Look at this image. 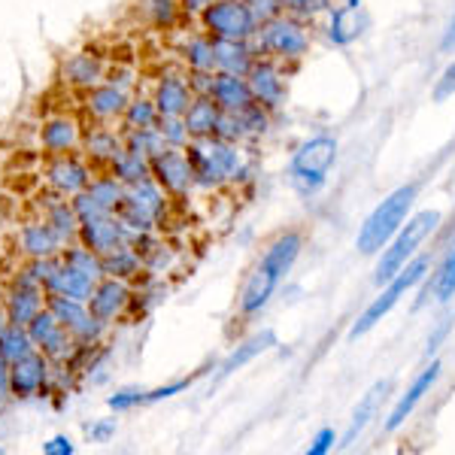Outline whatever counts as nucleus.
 Listing matches in <instances>:
<instances>
[{
	"label": "nucleus",
	"instance_id": "nucleus-28",
	"mask_svg": "<svg viewBox=\"0 0 455 455\" xmlns=\"http://www.w3.org/2000/svg\"><path fill=\"white\" fill-rule=\"evenodd\" d=\"M88 113L94 119H116V116H124V107H128V92L113 83L107 85H94L92 94H88Z\"/></svg>",
	"mask_w": 455,
	"mask_h": 455
},
{
	"label": "nucleus",
	"instance_id": "nucleus-20",
	"mask_svg": "<svg viewBox=\"0 0 455 455\" xmlns=\"http://www.w3.org/2000/svg\"><path fill=\"white\" fill-rule=\"evenodd\" d=\"M388 388H392V379H379V383H373L368 392L362 395V401L355 403V410H352L349 416V425H347V435H343V446L355 443V437L362 435L368 425L379 416V407H383Z\"/></svg>",
	"mask_w": 455,
	"mask_h": 455
},
{
	"label": "nucleus",
	"instance_id": "nucleus-56",
	"mask_svg": "<svg viewBox=\"0 0 455 455\" xmlns=\"http://www.w3.org/2000/svg\"><path fill=\"white\" fill-rule=\"evenodd\" d=\"M180 4H182V10H186V12H204L212 0H180Z\"/></svg>",
	"mask_w": 455,
	"mask_h": 455
},
{
	"label": "nucleus",
	"instance_id": "nucleus-15",
	"mask_svg": "<svg viewBox=\"0 0 455 455\" xmlns=\"http://www.w3.org/2000/svg\"><path fill=\"white\" fill-rule=\"evenodd\" d=\"M368 28V12L362 0H337L331 4V19H328V40L334 46H349Z\"/></svg>",
	"mask_w": 455,
	"mask_h": 455
},
{
	"label": "nucleus",
	"instance_id": "nucleus-52",
	"mask_svg": "<svg viewBox=\"0 0 455 455\" xmlns=\"http://www.w3.org/2000/svg\"><path fill=\"white\" fill-rule=\"evenodd\" d=\"M43 452H46V455H70L73 452V440L64 437V435L61 437H52L46 446H43Z\"/></svg>",
	"mask_w": 455,
	"mask_h": 455
},
{
	"label": "nucleus",
	"instance_id": "nucleus-41",
	"mask_svg": "<svg viewBox=\"0 0 455 455\" xmlns=\"http://www.w3.org/2000/svg\"><path fill=\"white\" fill-rule=\"evenodd\" d=\"M161 119L156 100H146V98H137V100H128L124 107V124L128 128H156Z\"/></svg>",
	"mask_w": 455,
	"mask_h": 455
},
{
	"label": "nucleus",
	"instance_id": "nucleus-25",
	"mask_svg": "<svg viewBox=\"0 0 455 455\" xmlns=\"http://www.w3.org/2000/svg\"><path fill=\"white\" fill-rule=\"evenodd\" d=\"M219 116H222V109H219V104L210 98V94H195L192 104L186 109V116H182V122H186V128H188V137H192V140L212 137L216 134Z\"/></svg>",
	"mask_w": 455,
	"mask_h": 455
},
{
	"label": "nucleus",
	"instance_id": "nucleus-34",
	"mask_svg": "<svg viewBox=\"0 0 455 455\" xmlns=\"http://www.w3.org/2000/svg\"><path fill=\"white\" fill-rule=\"evenodd\" d=\"M122 149H124V137H116L113 131H107V128H98L85 137V152L92 156V161L113 164V161L122 156Z\"/></svg>",
	"mask_w": 455,
	"mask_h": 455
},
{
	"label": "nucleus",
	"instance_id": "nucleus-26",
	"mask_svg": "<svg viewBox=\"0 0 455 455\" xmlns=\"http://www.w3.org/2000/svg\"><path fill=\"white\" fill-rule=\"evenodd\" d=\"M274 347H276V334L270 331V328H264V331L252 334L249 340L240 343V347L222 362V368H219V379H225V377H231V373L243 371L249 362H255L261 352H267V349H274Z\"/></svg>",
	"mask_w": 455,
	"mask_h": 455
},
{
	"label": "nucleus",
	"instance_id": "nucleus-7",
	"mask_svg": "<svg viewBox=\"0 0 455 455\" xmlns=\"http://www.w3.org/2000/svg\"><path fill=\"white\" fill-rule=\"evenodd\" d=\"M164 212H167V192L156 180H143L137 186H128L116 216L122 219V225L131 234H146V231H156L158 222L164 219Z\"/></svg>",
	"mask_w": 455,
	"mask_h": 455
},
{
	"label": "nucleus",
	"instance_id": "nucleus-3",
	"mask_svg": "<svg viewBox=\"0 0 455 455\" xmlns=\"http://www.w3.org/2000/svg\"><path fill=\"white\" fill-rule=\"evenodd\" d=\"M443 216L440 210H419V212H410L407 222L398 228L392 240L386 243V249L379 252L377 259V270H373V280L379 285L392 280L401 267H407L410 261L416 259V252L422 249L425 240H431V234L437 231Z\"/></svg>",
	"mask_w": 455,
	"mask_h": 455
},
{
	"label": "nucleus",
	"instance_id": "nucleus-19",
	"mask_svg": "<svg viewBox=\"0 0 455 455\" xmlns=\"http://www.w3.org/2000/svg\"><path fill=\"white\" fill-rule=\"evenodd\" d=\"M210 98L216 100L222 113H243L255 104L252 85H249L246 76H237V73H216Z\"/></svg>",
	"mask_w": 455,
	"mask_h": 455
},
{
	"label": "nucleus",
	"instance_id": "nucleus-36",
	"mask_svg": "<svg viewBox=\"0 0 455 455\" xmlns=\"http://www.w3.org/2000/svg\"><path fill=\"white\" fill-rule=\"evenodd\" d=\"M124 149L137 152V156H158L161 149H167L164 137H161L158 124L156 128H128V134H124Z\"/></svg>",
	"mask_w": 455,
	"mask_h": 455
},
{
	"label": "nucleus",
	"instance_id": "nucleus-23",
	"mask_svg": "<svg viewBox=\"0 0 455 455\" xmlns=\"http://www.w3.org/2000/svg\"><path fill=\"white\" fill-rule=\"evenodd\" d=\"M94 285L98 280H92L88 274H83L79 267H73L61 259V264L55 267V274L49 276L46 285L43 289L49 291V295H64V298H76V300H88L94 291Z\"/></svg>",
	"mask_w": 455,
	"mask_h": 455
},
{
	"label": "nucleus",
	"instance_id": "nucleus-21",
	"mask_svg": "<svg viewBox=\"0 0 455 455\" xmlns=\"http://www.w3.org/2000/svg\"><path fill=\"white\" fill-rule=\"evenodd\" d=\"M276 289H280V280L267 274L261 264H255L243 283V291H240V315H259L276 295Z\"/></svg>",
	"mask_w": 455,
	"mask_h": 455
},
{
	"label": "nucleus",
	"instance_id": "nucleus-32",
	"mask_svg": "<svg viewBox=\"0 0 455 455\" xmlns=\"http://www.w3.org/2000/svg\"><path fill=\"white\" fill-rule=\"evenodd\" d=\"M43 146L55 156L61 152H70L73 146L79 143V131H76V122L73 119H52L49 124H43V134H40Z\"/></svg>",
	"mask_w": 455,
	"mask_h": 455
},
{
	"label": "nucleus",
	"instance_id": "nucleus-31",
	"mask_svg": "<svg viewBox=\"0 0 455 455\" xmlns=\"http://www.w3.org/2000/svg\"><path fill=\"white\" fill-rule=\"evenodd\" d=\"M64 76H68L70 85L94 88V85H100V79H104V64H100L94 55L79 52L64 64Z\"/></svg>",
	"mask_w": 455,
	"mask_h": 455
},
{
	"label": "nucleus",
	"instance_id": "nucleus-8",
	"mask_svg": "<svg viewBox=\"0 0 455 455\" xmlns=\"http://www.w3.org/2000/svg\"><path fill=\"white\" fill-rule=\"evenodd\" d=\"M201 16L207 34L219 40H252L261 28L246 0H212Z\"/></svg>",
	"mask_w": 455,
	"mask_h": 455
},
{
	"label": "nucleus",
	"instance_id": "nucleus-38",
	"mask_svg": "<svg viewBox=\"0 0 455 455\" xmlns=\"http://www.w3.org/2000/svg\"><path fill=\"white\" fill-rule=\"evenodd\" d=\"M182 58L188 61L192 70H207L216 73V49H212V36H192L182 49Z\"/></svg>",
	"mask_w": 455,
	"mask_h": 455
},
{
	"label": "nucleus",
	"instance_id": "nucleus-11",
	"mask_svg": "<svg viewBox=\"0 0 455 455\" xmlns=\"http://www.w3.org/2000/svg\"><path fill=\"white\" fill-rule=\"evenodd\" d=\"M149 167H152V180L164 188L167 195H188V188L195 186V171H192V161H188L186 149H161L158 156L149 158Z\"/></svg>",
	"mask_w": 455,
	"mask_h": 455
},
{
	"label": "nucleus",
	"instance_id": "nucleus-50",
	"mask_svg": "<svg viewBox=\"0 0 455 455\" xmlns=\"http://www.w3.org/2000/svg\"><path fill=\"white\" fill-rule=\"evenodd\" d=\"M246 4L252 6V12H255V19H259V21H267V19L285 12L283 0H246Z\"/></svg>",
	"mask_w": 455,
	"mask_h": 455
},
{
	"label": "nucleus",
	"instance_id": "nucleus-16",
	"mask_svg": "<svg viewBox=\"0 0 455 455\" xmlns=\"http://www.w3.org/2000/svg\"><path fill=\"white\" fill-rule=\"evenodd\" d=\"M49 379V358L40 355V352H31V355L19 358V362L10 364V388L16 398H34V395L43 392Z\"/></svg>",
	"mask_w": 455,
	"mask_h": 455
},
{
	"label": "nucleus",
	"instance_id": "nucleus-45",
	"mask_svg": "<svg viewBox=\"0 0 455 455\" xmlns=\"http://www.w3.org/2000/svg\"><path fill=\"white\" fill-rule=\"evenodd\" d=\"M283 6L285 12H291L298 19H315L331 10V0H283Z\"/></svg>",
	"mask_w": 455,
	"mask_h": 455
},
{
	"label": "nucleus",
	"instance_id": "nucleus-33",
	"mask_svg": "<svg viewBox=\"0 0 455 455\" xmlns=\"http://www.w3.org/2000/svg\"><path fill=\"white\" fill-rule=\"evenodd\" d=\"M146 267L140 252L134 246H122L116 252L104 255V276H116V280H134Z\"/></svg>",
	"mask_w": 455,
	"mask_h": 455
},
{
	"label": "nucleus",
	"instance_id": "nucleus-43",
	"mask_svg": "<svg viewBox=\"0 0 455 455\" xmlns=\"http://www.w3.org/2000/svg\"><path fill=\"white\" fill-rule=\"evenodd\" d=\"M158 131H161V137H164V143L173 146V149H186L188 140H192V137H188L186 122H182V116H161Z\"/></svg>",
	"mask_w": 455,
	"mask_h": 455
},
{
	"label": "nucleus",
	"instance_id": "nucleus-48",
	"mask_svg": "<svg viewBox=\"0 0 455 455\" xmlns=\"http://www.w3.org/2000/svg\"><path fill=\"white\" fill-rule=\"evenodd\" d=\"M140 403H146L143 388H122V392H116L109 398V407L113 410H131V407H140Z\"/></svg>",
	"mask_w": 455,
	"mask_h": 455
},
{
	"label": "nucleus",
	"instance_id": "nucleus-47",
	"mask_svg": "<svg viewBox=\"0 0 455 455\" xmlns=\"http://www.w3.org/2000/svg\"><path fill=\"white\" fill-rule=\"evenodd\" d=\"M431 98H435V104H443V100L455 98V61L440 73V79L435 83V92H431Z\"/></svg>",
	"mask_w": 455,
	"mask_h": 455
},
{
	"label": "nucleus",
	"instance_id": "nucleus-1",
	"mask_svg": "<svg viewBox=\"0 0 455 455\" xmlns=\"http://www.w3.org/2000/svg\"><path fill=\"white\" fill-rule=\"evenodd\" d=\"M416 192L419 186L416 182H407V186H398L395 192H388L383 201L377 204L368 219L362 222L355 234V249L362 255H379L386 249L388 240L398 234V228L407 222V216L413 212L416 204Z\"/></svg>",
	"mask_w": 455,
	"mask_h": 455
},
{
	"label": "nucleus",
	"instance_id": "nucleus-24",
	"mask_svg": "<svg viewBox=\"0 0 455 455\" xmlns=\"http://www.w3.org/2000/svg\"><path fill=\"white\" fill-rule=\"evenodd\" d=\"M192 98H195V92H192V85H188V79H182L180 73H167V76H161L152 100H156L161 116H186Z\"/></svg>",
	"mask_w": 455,
	"mask_h": 455
},
{
	"label": "nucleus",
	"instance_id": "nucleus-44",
	"mask_svg": "<svg viewBox=\"0 0 455 455\" xmlns=\"http://www.w3.org/2000/svg\"><path fill=\"white\" fill-rule=\"evenodd\" d=\"M180 0H143V12L161 28L173 25L176 16H180Z\"/></svg>",
	"mask_w": 455,
	"mask_h": 455
},
{
	"label": "nucleus",
	"instance_id": "nucleus-9",
	"mask_svg": "<svg viewBox=\"0 0 455 455\" xmlns=\"http://www.w3.org/2000/svg\"><path fill=\"white\" fill-rule=\"evenodd\" d=\"M46 307L58 315V322L68 328L79 347H94V343L100 340V334H104V328H107V322H100L98 315L88 310V300L49 295Z\"/></svg>",
	"mask_w": 455,
	"mask_h": 455
},
{
	"label": "nucleus",
	"instance_id": "nucleus-13",
	"mask_svg": "<svg viewBox=\"0 0 455 455\" xmlns=\"http://www.w3.org/2000/svg\"><path fill=\"white\" fill-rule=\"evenodd\" d=\"M440 371H443V364H440L437 358H435V362L425 364V368L413 377V383H410L398 395L395 407L388 410V416H386V431H388V435H392V431H398L401 425L407 422L410 416H413V410L425 401V395H431V388H435V383L440 379Z\"/></svg>",
	"mask_w": 455,
	"mask_h": 455
},
{
	"label": "nucleus",
	"instance_id": "nucleus-12",
	"mask_svg": "<svg viewBox=\"0 0 455 455\" xmlns=\"http://www.w3.org/2000/svg\"><path fill=\"white\" fill-rule=\"evenodd\" d=\"M28 334H31L34 347L46 358H52V362H64V358L73 355V347H79V343L73 340V334L58 322V315L49 310V307L34 315L31 325H28Z\"/></svg>",
	"mask_w": 455,
	"mask_h": 455
},
{
	"label": "nucleus",
	"instance_id": "nucleus-39",
	"mask_svg": "<svg viewBox=\"0 0 455 455\" xmlns=\"http://www.w3.org/2000/svg\"><path fill=\"white\" fill-rule=\"evenodd\" d=\"M88 192H92L94 197H98L100 204L109 210V212H116L122 207V201H124V192H128V186L119 180V176H98V180H92L88 182Z\"/></svg>",
	"mask_w": 455,
	"mask_h": 455
},
{
	"label": "nucleus",
	"instance_id": "nucleus-14",
	"mask_svg": "<svg viewBox=\"0 0 455 455\" xmlns=\"http://www.w3.org/2000/svg\"><path fill=\"white\" fill-rule=\"evenodd\" d=\"M43 283L36 280L31 270H25V274L19 276V283L12 285L10 298H6V315H10V325H21L28 328L31 325V319L36 313L43 310Z\"/></svg>",
	"mask_w": 455,
	"mask_h": 455
},
{
	"label": "nucleus",
	"instance_id": "nucleus-53",
	"mask_svg": "<svg viewBox=\"0 0 455 455\" xmlns=\"http://www.w3.org/2000/svg\"><path fill=\"white\" fill-rule=\"evenodd\" d=\"M10 395H12V388H10V362L0 355V407L10 401Z\"/></svg>",
	"mask_w": 455,
	"mask_h": 455
},
{
	"label": "nucleus",
	"instance_id": "nucleus-46",
	"mask_svg": "<svg viewBox=\"0 0 455 455\" xmlns=\"http://www.w3.org/2000/svg\"><path fill=\"white\" fill-rule=\"evenodd\" d=\"M204 373V371H201ZM201 373H195V377H188V379H176V383L171 386H161V388H152V392H146V403H158V401H167V398H173V395H180V392H186L188 386L195 383Z\"/></svg>",
	"mask_w": 455,
	"mask_h": 455
},
{
	"label": "nucleus",
	"instance_id": "nucleus-10",
	"mask_svg": "<svg viewBox=\"0 0 455 455\" xmlns=\"http://www.w3.org/2000/svg\"><path fill=\"white\" fill-rule=\"evenodd\" d=\"M249 85H252V94H255V104H261L264 109L276 113L283 104H285V94H289V85H285V73H283V64L276 58H267V55H259L255 64L249 68L246 73Z\"/></svg>",
	"mask_w": 455,
	"mask_h": 455
},
{
	"label": "nucleus",
	"instance_id": "nucleus-27",
	"mask_svg": "<svg viewBox=\"0 0 455 455\" xmlns=\"http://www.w3.org/2000/svg\"><path fill=\"white\" fill-rule=\"evenodd\" d=\"M49 182L58 188V192L64 195H79L88 188V182H92V173H88V167L83 161L76 158H58L52 167H49Z\"/></svg>",
	"mask_w": 455,
	"mask_h": 455
},
{
	"label": "nucleus",
	"instance_id": "nucleus-51",
	"mask_svg": "<svg viewBox=\"0 0 455 455\" xmlns=\"http://www.w3.org/2000/svg\"><path fill=\"white\" fill-rule=\"evenodd\" d=\"M212 79H216V73L192 70V76H188V85H192L195 94H210L212 92Z\"/></svg>",
	"mask_w": 455,
	"mask_h": 455
},
{
	"label": "nucleus",
	"instance_id": "nucleus-57",
	"mask_svg": "<svg viewBox=\"0 0 455 455\" xmlns=\"http://www.w3.org/2000/svg\"><path fill=\"white\" fill-rule=\"evenodd\" d=\"M446 331H450V322H446V325H440V328H437V331H435V334H431V337H428V355H431V352H435V349H437V343H440V340H443V337H446Z\"/></svg>",
	"mask_w": 455,
	"mask_h": 455
},
{
	"label": "nucleus",
	"instance_id": "nucleus-2",
	"mask_svg": "<svg viewBox=\"0 0 455 455\" xmlns=\"http://www.w3.org/2000/svg\"><path fill=\"white\" fill-rule=\"evenodd\" d=\"M186 156L192 161L195 186L219 188L228 182H240L246 176V158L240 152V143H228L219 137H204V140H188Z\"/></svg>",
	"mask_w": 455,
	"mask_h": 455
},
{
	"label": "nucleus",
	"instance_id": "nucleus-49",
	"mask_svg": "<svg viewBox=\"0 0 455 455\" xmlns=\"http://www.w3.org/2000/svg\"><path fill=\"white\" fill-rule=\"evenodd\" d=\"M337 440H340V437H337L334 428H319V431H315V437L310 440V446H307V455H325V452H331Z\"/></svg>",
	"mask_w": 455,
	"mask_h": 455
},
{
	"label": "nucleus",
	"instance_id": "nucleus-17",
	"mask_svg": "<svg viewBox=\"0 0 455 455\" xmlns=\"http://www.w3.org/2000/svg\"><path fill=\"white\" fill-rule=\"evenodd\" d=\"M79 240H83L92 252H98L100 259H104V255L116 252V249L131 243V231L122 225V219L113 212V216L100 219V222H92V225L79 228Z\"/></svg>",
	"mask_w": 455,
	"mask_h": 455
},
{
	"label": "nucleus",
	"instance_id": "nucleus-29",
	"mask_svg": "<svg viewBox=\"0 0 455 455\" xmlns=\"http://www.w3.org/2000/svg\"><path fill=\"white\" fill-rule=\"evenodd\" d=\"M21 246L31 259H52L58 249L64 246V240L55 234V228L49 222H34L21 231Z\"/></svg>",
	"mask_w": 455,
	"mask_h": 455
},
{
	"label": "nucleus",
	"instance_id": "nucleus-54",
	"mask_svg": "<svg viewBox=\"0 0 455 455\" xmlns=\"http://www.w3.org/2000/svg\"><path fill=\"white\" fill-rule=\"evenodd\" d=\"M440 52L455 55V10H452V19H450V25H446L443 36H440Z\"/></svg>",
	"mask_w": 455,
	"mask_h": 455
},
{
	"label": "nucleus",
	"instance_id": "nucleus-42",
	"mask_svg": "<svg viewBox=\"0 0 455 455\" xmlns=\"http://www.w3.org/2000/svg\"><path fill=\"white\" fill-rule=\"evenodd\" d=\"M73 210H76V219H79V225H92V222H100V219H107V216H113L104 204L98 201L92 192H79V195H73Z\"/></svg>",
	"mask_w": 455,
	"mask_h": 455
},
{
	"label": "nucleus",
	"instance_id": "nucleus-35",
	"mask_svg": "<svg viewBox=\"0 0 455 455\" xmlns=\"http://www.w3.org/2000/svg\"><path fill=\"white\" fill-rule=\"evenodd\" d=\"M113 173L119 176L124 186H137V182H143V180H152L149 158L137 156V152H131V149H122V156L113 161Z\"/></svg>",
	"mask_w": 455,
	"mask_h": 455
},
{
	"label": "nucleus",
	"instance_id": "nucleus-18",
	"mask_svg": "<svg viewBox=\"0 0 455 455\" xmlns=\"http://www.w3.org/2000/svg\"><path fill=\"white\" fill-rule=\"evenodd\" d=\"M128 304H131L128 280H116V276H104V280L94 285L92 298H88V310L98 315L100 322H107V325L116 315H122Z\"/></svg>",
	"mask_w": 455,
	"mask_h": 455
},
{
	"label": "nucleus",
	"instance_id": "nucleus-4",
	"mask_svg": "<svg viewBox=\"0 0 455 455\" xmlns=\"http://www.w3.org/2000/svg\"><path fill=\"white\" fill-rule=\"evenodd\" d=\"M337 152L340 146L331 134H315L307 137L304 143L295 146L289 161V182L298 195L313 197L328 186V176H331L337 164Z\"/></svg>",
	"mask_w": 455,
	"mask_h": 455
},
{
	"label": "nucleus",
	"instance_id": "nucleus-40",
	"mask_svg": "<svg viewBox=\"0 0 455 455\" xmlns=\"http://www.w3.org/2000/svg\"><path fill=\"white\" fill-rule=\"evenodd\" d=\"M49 225L55 228V234L58 237L68 243V240L73 237H79V219H76V210H73V204H52V210H49V219H46Z\"/></svg>",
	"mask_w": 455,
	"mask_h": 455
},
{
	"label": "nucleus",
	"instance_id": "nucleus-37",
	"mask_svg": "<svg viewBox=\"0 0 455 455\" xmlns=\"http://www.w3.org/2000/svg\"><path fill=\"white\" fill-rule=\"evenodd\" d=\"M36 347H34V340H31V334H28V328H21V325H10L4 334H0V355L6 358V362H19V358H25V355H31Z\"/></svg>",
	"mask_w": 455,
	"mask_h": 455
},
{
	"label": "nucleus",
	"instance_id": "nucleus-58",
	"mask_svg": "<svg viewBox=\"0 0 455 455\" xmlns=\"http://www.w3.org/2000/svg\"><path fill=\"white\" fill-rule=\"evenodd\" d=\"M6 328H10V315H6V313H0V334H4Z\"/></svg>",
	"mask_w": 455,
	"mask_h": 455
},
{
	"label": "nucleus",
	"instance_id": "nucleus-22",
	"mask_svg": "<svg viewBox=\"0 0 455 455\" xmlns=\"http://www.w3.org/2000/svg\"><path fill=\"white\" fill-rule=\"evenodd\" d=\"M212 49H216V73L246 76L249 68L255 64V58H259L252 40H219V36H212Z\"/></svg>",
	"mask_w": 455,
	"mask_h": 455
},
{
	"label": "nucleus",
	"instance_id": "nucleus-55",
	"mask_svg": "<svg viewBox=\"0 0 455 455\" xmlns=\"http://www.w3.org/2000/svg\"><path fill=\"white\" fill-rule=\"evenodd\" d=\"M88 435H92V440H98V443H107V440L116 435V422L109 419V422L94 425V428H88Z\"/></svg>",
	"mask_w": 455,
	"mask_h": 455
},
{
	"label": "nucleus",
	"instance_id": "nucleus-6",
	"mask_svg": "<svg viewBox=\"0 0 455 455\" xmlns=\"http://www.w3.org/2000/svg\"><path fill=\"white\" fill-rule=\"evenodd\" d=\"M252 46L259 55L276 58L280 64H295L310 55L313 36L307 31L304 19L291 16V12H280V16L261 21L259 34L252 36Z\"/></svg>",
	"mask_w": 455,
	"mask_h": 455
},
{
	"label": "nucleus",
	"instance_id": "nucleus-5",
	"mask_svg": "<svg viewBox=\"0 0 455 455\" xmlns=\"http://www.w3.org/2000/svg\"><path fill=\"white\" fill-rule=\"evenodd\" d=\"M428 274H431V259H428V255H416V259L410 261L407 267H401L398 274L392 276V280L383 283L379 295L373 298L362 313H358V319L352 322V328H349V340H358V337L371 334L373 328H377L379 322H383L386 315L401 304L407 291H413L416 285L428 280Z\"/></svg>",
	"mask_w": 455,
	"mask_h": 455
},
{
	"label": "nucleus",
	"instance_id": "nucleus-30",
	"mask_svg": "<svg viewBox=\"0 0 455 455\" xmlns=\"http://www.w3.org/2000/svg\"><path fill=\"white\" fill-rule=\"evenodd\" d=\"M428 298H435V304H450L455 298V243L437 264V270L428 274Z\"/></svg>",
	"mask_w": 455,
	"mask_h": 455
}]
</instances>
